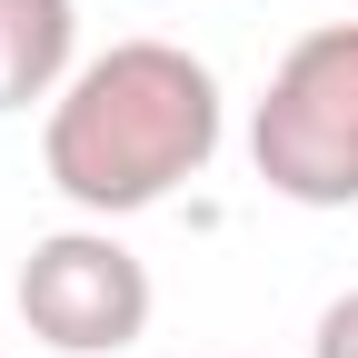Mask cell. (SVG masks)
<instances>
[{
  "mask_svg": "<svg viewBox=\"0 0 358 358\" xmlns=\"http://www.w3.org/2000/svg\"><path fill=\"white\" fill-rule=\"evenodd\" d=\"M219 80L179 40H110L40 120V169L80 219H140L219 159Z\"/></svg>",
  "mask_w": 358,
  "mask_h": 358,
  "instance_id": "obj_1",
  "label": "cell"
},
{
  "mask_svg": "<svg viewBox=\"0 0 358 358\" xmlns=\"http://www.w3.org/2000/svg\"><path fill=\"white\" fill-rule=\"evenodd\" d=\"M10 299H20V329L40 348H60V358H120V348L150 338V268L110 219L30 239Z\"/></svg>",
  "mask_w": 358,
  "mask_h": 358,
  "instance_id": "obj_3",
  "label": "cell"
},
{
  "mask_svg": "<svg viewBox=\"0 0 358 358\" xmlns=\"http://www.w3.org/2000/svg\"><path fill=\"white\" fill-rule=\"evenodd\" d=\"M308 358H358V289L319 308V338H308Z\"/></svg>",
  "mask_w": 358,
  "mask_h": 358,
  "instance_id": "obj_5",
  "label": "cell"
},
{
  "mask_svg": "<svg viewBox=\"0 0 358 358\" xmlns=\"http://www.w3.org/2000/svg\"><path fill=\"white\" fill-rule=\"evenodd\" d=\"M249 169L289 209H358V20L289 40L249 110Z\"/></svg>",
  "mask_w": 358,
  "mask_h": 358,
  "instance_id": "obj_2",
  "label": "cell"
},
{
  "mask_svg": "<svg viewBox=\"0 0 358 358\" xmlns=\"http://www.w3.org/2000/svg\"><path fill=\"white\" fill-rule=\"evenodd\" d=\"M80 70V0H0V110L60 100Z\"/></svg>",
  "mask_w": 358,
  "mask_h": 358,
  "instance_id": "obj_4",
  "label": "cell"
}]
</instances>
